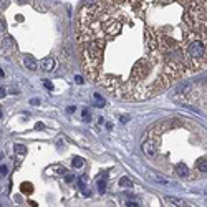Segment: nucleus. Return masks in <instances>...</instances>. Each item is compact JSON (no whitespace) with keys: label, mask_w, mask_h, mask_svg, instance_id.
Here are the masks:
<instances>
[{"label":"nucleus","mask_w":207,"mask_h":207,"mask_svg":"<svg viewBox=\"0 0 207 207\" xmlns=\"http://www.w3.org/2000/svg\"><path fill=\"white\" fill-rule=\"evenodd\" d=\"M143 151H144V154L148 157H152V156H156V152H157V146H156V143L154 141H146V143L143 144Z\"/></svg>","instance_id":"nucleus-1"},{"label":"nucleus","mask_w":207,"mask_h":207,"mask_svg":"<svg viewBox=\"0 0 207 207\" xmlns=\"http://www.w3.org/2000/svg\"><path fill=\"white\" fill-rule=\"evenodd\" d=\"M55 65H56L55 58H43L42 63H40V66H42L43 71H51L55 68Z\"/></svg>","instance_id":"nucleus-2"},{"label":"nucleus","mask_w":207,"mask_h":207,"mask_svg":"<svg viewBox=\"0 0 207 207\" xmlns=\"http://www.w3.org/2000/svg\"><path fill=\"white\" fill-rule=\"evenodd\" d=\"M176 172H177V176L179 177H189V167L186 164H177L176 166Z\"/></svg>","instance_id":"nucleus-3"},{"label":"nucleus","mask_w":207,"mask_h":207,"mask_svg":"<svg viewBox=\"0 0 207 207\" xmlns=\"http://www.w3.org/2000/svg\"><path fill=\"white\" fill-rule=\"evenodd\" d=\"M166 202H171L172 205H179V207H184V205H189L186 201H182V199H177V197H171V196H167L166 197Z\"/></svg>","instance_id":"nucleus-4"},{"label":"nucleus","mask_w":207,"mask_h":207,"mask_svg":"<svg viewBox=\"0 0 207 207\" xmlns=\"http://www.w3.org/2000/svg\"><path fill=\"white\" fill-rule=\"evenodd\" d=\"M25 66L28 68V70H36V66H38V63H36L35 58H32V56H25Z\"/></svg>","instance_id":"nucleus-5"},{"label":"nucleus","mask_w":207,"mask_h":207,"mask_svg":"<svg viewBox=\"0 0 207 207\" xmlns=\"http://www.w3.org/2000/svg\"><path fill=\"white\" fill-rule=\"evenodd\" d=\"M93 98H95V100H93V104H95V106H98V108H103L104 104H106V101H104V98H101L100 95H95V96H93Z\"/></svg>","instance_id":"nucleus-6"},{"label":"nucleus","mask_w":207,"mask_h":207,"mask_svg":"<svg viewBox=\"0 0 207 207\" xmlns=\"http://www.w3.org/2000/svg\"><path fill=\"white\" fill-rule=\"evenodd\" d=\"M197 167H199V171H201V172H204V174H205V171H207L205 157H202V159H199V161H197Z\"/></svg>","instance_id":"nucleus-7"},{"label":"nucleus","mask_w":207,"mask_h":207,"mask_svg":"<svg viewBox=\"0 0 207 207\" xmlns=\"http://www.w3.org/2000/svg\"><path fill=\"white\" fill-rule=\"evenodd\" d=\"M83 164H85V159H83V157H78V156L73 157V166H75V167H81Z\"/></svg>","instance_id":"nucleus-8"},{"label":"nucleus","mask_w":207,"mask_h":207,"mask_svg":"<svg viewBox=\"0 0 207 207\" xmlns=\"http://www.w3.org/2000/svg\"><path fill=\"white\" fill-rule=\"evenodd\" d=\"M119 186H123V187H124V186H126V187H131L133 182L129 181L128 177H121V179H119Z\"/></svg>","instance_id":"nucleus-9"},{"label":"nucleus","mask_w":207,"mask_h":207,"mask_svg":"<svg viewBox=\"0 0 207 207\" xmlns=\"http://www.w3.org/2000/svg\"><path fill=\"white\" fill-rule=\"evenodd\" d=\"M96 186H98L100 192H104V189H106V179H100L96 182Z\"/></svg>","instance_id":"nucleus-10"},{"label":"nucleus","mask_w":207,"mask_h":207,"mask_svg":"<svg viewBox=\"0 0 207 207\" xmlns=\"http://www.w3.org/2000/svg\"><path fill=\"white\" fill-rule=\"evenodd\" d=\"M13 149H15V151H17L18 154H22V156L27 152V148H25L23 144H15V148H13Z\"/></svg>","instance_id":"nucleus-11"},{"label":"nucleus","mask_w":207,"mask_h":207,"mask_svg":"<svg viewBox=\"0 0 207 207\" xmlns=\"http://www.w3.org/2000/svg\"><path fill=\"white\" fill-rule=\"evenodd\" d=\"M80 189H81V192H83L86 197H90V196H91V192L88 190V187H86V186L83 184V181H80Z\"/></svg>","instance_id":"nucleus-12"},{"label":"nucleus","mask_w":207,"mask_h":207,"mask_svg":"<svg viewBox=\"0 0 207 207\" xmlns=\"http://www.w3.org/2000/svg\"><path fill=\"white\" fill-rule=\"evenodd\" d=\"M83 119H86V121H90V119H91L90 109H83Z\"/></svg>","instance_id":"nucleus-13"},{"label":"nucleus","mask_w":207,"mask_h":207,"mask_svg":"<svg viewBox=\"0 0 207 207\" xmlns=\"http://www.w3.org/2000/svg\"><path fill=\"white\" fill-rule=\"evenodd\" d=\"M96 2H98V0H83V5L85 7H91V5H95Z\"/></svg>","instance_id":"nucleus-14"},{"label":"nucleus","mask_w":207,"mask_h":207,"mask_svg":"<svg viewBox=\"0 0 207 207\" xmlns=\"http://www.w3.org/2000/svg\"><path fill=\"white\" fill-rule=\"evenodd\" d=\"M73 179H75V176H70V174H68V176H65V182H66V184H70V182H73Z\"/></svg>","instance_id":"nucleus-15"},{"label":"nucleus","mask_w":207,"mask_h":207,"mask_svg":"<svg viewBox=\"0 0 207 207\" xmlns=\"http://www.w3.org/2000/svg\"><path fill=\"white\" fill-rule=\"evenodd\" d=\"M43 85H45V88H47V90L53 91V85H51V81H45V83H43Z\"/></svg>","instance_id":"nucleus-16"},{"label":"nucleus","mask_w":207,"mask_h":207,"mask_svg":"<svg viewBox=\"0 0 207 207\" xmlns=\"http://www.w3.org/2000/svg\"><path fill=\"white\" fill-rule=\"evenodd\" d=\"M40 103H42V101H40L38 98H33V100H30V104H33V106H38Z\"/></svg>","instance_id":"nucleus-17"},{"label":"nucleus","mask_w":207,"mask_h":207,"mask_svg":"<svg viewBox=\"0 0 207 207\" xmlns=\"http://www.w3.org/2000/svg\"><path fill=\"white\" fill-rule=\"evenodd\" d=\"M9 172V167L7 166H0V174H7Z\"/></svg>","instance_id":"nucleus-18"},{"label":"nucleus","mask_w":207,"mask_h":207,"mask_svg":"<svg viewBox=\"0 0 207 207\" xmlns=\"http://www.w3.org/2000/svg\"><path fill=\"white\" fill-rule=\"evenodd\" d=\"M129 119H131V118H129V116H121V118H119V121H121V123H123V124H124V123H128Z\"/></svg>","instance_id":"nucleus-19"},{"label":"nucleus","mask_w":207,"mask_h":207,"mask_svg":"<svg viewBox=\"0 0 207 207\" xmlns=\"http://www.w3.org/2000/svg\"><path fill=\"white\" fill-rule=\"evenodd\" d=\"M75 80H76V83H78V85H83V83H85L83 76H76V78H75Z\"/></svg>","instance_id":"nucleus-20"},{"label":"nucleus","mask_w":207,"mask_h":207,"mask_svg":"<svg viewBox=\"0 0 207 207\" xmlns=\"http://www.w3.org/2000/svg\"><path fill=\"white\" fill-rule=\"evenodd\" d=\"M10 3V0H0V7H7Z\"/></svg>","instance_id":"nucleus-21"},{"label":"nucleus","mask_w":207,"mask_h":207,"mask_svg":"<svg viewBox=\"0 0 207 207\" xmlns=\"http://www.w3.org/2000/svg\"><path fill=\"white\" fill-rule=\"evenodd\" d=\"M43 128H45V126H43V123H36V126H35V129H38V131H42Z\"/></svg>","instance_id":"nucleus-22"},{"label":"nucleus","mask_w":207,"mask_h":207,"mask_svg":"<svg viewBox=\"0 0 207 207\" xmlns=\"http://www.w3.org/2000/svg\"><path fill=\"white\" fill-rule=\"evenodd\" d=\"M126 205H129V207H137L139 204H137V202H134V201H131V202H128Z\"/></svg>","instance_id":"nucleus-23"},{"label":"nucleus","mask_w":207,"mask_h":207,"mask_svg":"<svg viewBox=\"0 0 207 207\" xmlns=\"http://www.w3.org/2000/svg\"><path fill=\"white\" fill-rule=\"evenodd\" d=\"M5 95H7V91L3 88H0V98H5Z\"/></svg>","instance_id":"nucleus-24"},{"label":"nucleus","mask_w":207,"mask_h":207,"mask_svg":"<svg viewBox=\"0 0 207 207\" xmlns=\"http://www.w3.org/2000/svg\"><path fill=\"white\" fill-rule=\"evenodd\" d=\"M3 32H5V25H3L2 22H0V33H3Z\"/></svg>","instance_id":"nucleus-25"},{"label":"nucleus","mask_w":207,"mask_h":207,"mask_svg":"<svg viewBox=\"0 0 207 207\" xmlns=\"http://www.w3.org/2000/svg\"><path fill=\"white\" fill-rule=\"evenodd\" d=\"M75 109H76L75 106H70V108H68V113H73V111H75Z\"/></svg>","instance_id":"nucleus-26"},{"label":"nucleus","mask_w":207,"mask_h":207,"mask_svg":"<svg viewBox=\"0 0 207 207\" xmlns=\"http://www.w3.org/2000/svg\"><path fill=\"white\" fill-rule=\"evenodd\" d=\"M0 76H5V71H3L2 68H0Z\"/></svg>","instance_id":"nucleus-27"},{"label":"nucleus","mask_w":207,"mask_h":207,"mask_svg":"<svg viewBox=\"0 0 207 207\" xmlns=\"http://www.w3.org/2000/svg\"><path fill=\"white\" fill-rule=\"evenodd\" d=\"M2 157H3V154H2V152H0V159H2Z\"/></svg>","instance_id":"nucleus-28"},{"label":"nucleus","mask_w":207,"mask_h":207,"mask_svg":"<svg viewBox=\"0 0 207 207\" xmlns=\"http://www.w3.org/2000/svg\"><path fill=\"white\" fill-rule=\"evenodd\" d=\"M0 109H2V108H0ZM0 118H2V111H0Z\"/></svg>","instance_id":"nucleus-29"}]
</instances>
